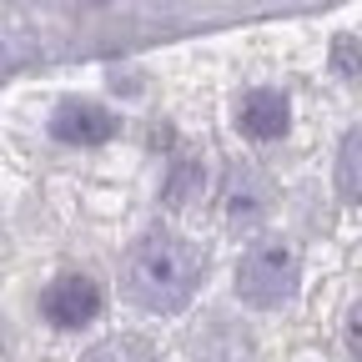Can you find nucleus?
I'll list each match as a JSON object with an SVG mask.
<instances>
[{"label": "nucleus", "instance_id": "obj_3", "mask_svg": "<svg viewBox=\"0 0 362 362\" xmlns=\"http://www.w3.org/2000/svg\"><path fill=\"white\" fill-rule=\"evenodd\" d=\"M277 206V181H272L257 161H232L221 171V187H216V211L226 226H237V232H252L262 226Z\"/></svg>", "mask_w": 362, "mask_h": 362}, {"label": "nucleus", "instance_id": "obj_9", "mask_svg": "<svg viewBox=\"0 0 362 362\" xmlns=\"http://www.w3.org/2000/svg\"><path fill=\"white\" fill-rule=\"evenodd\" d=\"M81 362H161V347L151 337H136V332H116L96 347H86Z\"/></svg>", "mask_w": 362, "mask_h": 362}, {"label": "nucleus", "instance_id": "obj_10", "mask_svg": "<svg viewBox=\"0 0 362 362\" xmlns=\"http://www.w3.org/2000/svg\"><path fill=\"white\" fill-rule=\"evenodd\" d=\"M197 187H202V161L197 156H176L171 161V171H166V181H161V206H187L192 197H197Z\"/></svg>", "mask_w": 362, "mask_h": 362}, {"label": "nucleus", "instance_id": "obj_4", "mask_svg": "<svg viewBox=\"0 0 362 362\" xmlns=\"http://www.w3.org/2000/svg\"><path fill=\"white\" fill-rule=\"evenodd\" d=\"M35 307H40V317L56 332H81V327H90L101 317L106 292H101V282L90 277V272H61V277H51L40 287Z\"/></svg>", "mask_w": 362, "mask_h": 362}, {"label": "nucleus", "instance_id": "obj_5", "mask_svg": "<svg viewBox=\"0 0 362 362\" xmlns=\"http://www.w3.org/2000/svg\"><path fill=\"white\" fill-rule=\"evenodd\" d=\"M116 111L111 106H96L86 96H66L51 106V121H45V131H51L56 146H76V151H90V146H106L116 136Z\"/></svg>", "mask_w": 362, "mask_h": 362}, {"label": "nucleus", "instance_id": "obj_11", "mask_svg": "<svg viewBox=\"0 0 362 362\" xmlns=\"http://www.w3.org/2000/svg\"><path fill=\"white\" fill-rule=\"evenodd\" d=\"M332 71L342 81H362V40H352V35L332 40Z\"/></svg>", "mask_w": 362, "mask_h": 362}, {"label": "nucleus", "instance_id": "obj_2", "mask_svg": "<svg viewBox=\"0 0 362 362\" xmlns=\"http://www.w3.org/2000/svg\"><path fill=\"white\" fill-rule=\"evenodd\" d=\"M232 287L247 307L257 312H272V307H287L302 287V262L297 252L282 242V237H257L242 257H237V272H232Z\"/></svg>", "mask_w": 362, "mask_h": 362}, {"label": "nucleus", "instance_id": "obj_1", "mask_svg": "<svg viewBox=\"0 0 362 362\" xmlns=\"http://www.w3.org/2000/svg\"><path fill=\"white\" fill-rule=\"evenodd\" d=\"M206 277V257L192 237L171 232V226H151L146 237H136L121 257V297L126 307L146 317H176L187 312Z\"/></svg>", "mask_w": 362, "mask_h": 362}, {"label": "nucleus", "instance_id": "obj_7", "mask_svg": "<svg viewBox=\"0 0 362 362\" xmlns=\"http://www.w3.org/2000/svg\"><path fill=\"white\" fill-rule=\"evenodd\" d=\"M237 131L247 136V141L257 146H272V141H282V136L292 131V101L282 96L277 86H252L237 96Z\"/></svg>", "mask_w": 362, "mask_h": 362}, {"label": "nucleus", "instance_id": "obj_8", "mask_svg": "<svg viewBox=\"0 0 362 362\" xmlns=\"http://www.w3.org/2000/svg\"><path fill=\"white\" fill-rule=\"evenodd\" d=\"M332 187L347 206L362 202V126H352L337 141V166H332Z\"/></svg>", "mask_w": 362, "mask_h": 362}, {"label": "nucleus", "instance_id": "obj_12", "mask_svg": "<svg viewBox=\"0 0 362 362\" xmlns=\"http://www.w3.org/2000/svg\"><path fill=\"white\" fill-rule=\"evenodd\" d=\"M342 347H347V357H352V362H362V297L352 302L347 322H342Z\"/></svg>", "mask_w": 362, "mask_h": 362}, {"label": "nucleus", "instance_id": "obj_6", "mask_svg": "<svg viewBox=\"0 0 362 362\" xmlns=\"http://www.w3.org/2000/svg\"><path fill=\"white\" fill-rule=\"evenodd\" d=\"M187 352L197 362H252L257 357V337L242 317L232 312H206L197 317V327L187 332Z\"/></svg>", "mask_w": 362, "mask_h": 362}]
</instances>
